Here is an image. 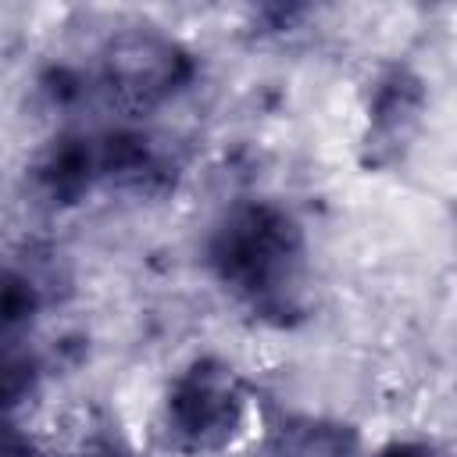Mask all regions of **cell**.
<instances>
[{
  "mask_svg": "<svg viewBox=\"0 0 457 457\" xmlns=\"http://www.w3.org/2000/svg\"><path fill=\"white\" fill-rule=\"evenodd\" d=\"M207 268L261 321L293 325L307 311V236L275 200L232 204L207 236Z\"/></svg>",
  "mask_w": 457,
  "mask_h": 457,
  "instance_id": "cell-1",
  "label": "cell"
},
{
  "mask_svg": "<svg viewBox=\"0 0 457 457\" xmlns=\"http://www.w3.org/2000/svg\"><path fill=\"white\" fill-rule=\"evenodd\" d=\"M196 75L193 54L157 32V29H129L118 32L100 50V89L125 111H154L175 100Z\"/></svg>",
  "mask_w": 457,
  "mask_h": 457,
  "instance_id": "cell-2",
  "label": "cell"
},
{
  "mask_svg": "<svg viewBox=\"0 0 457 457\" xmlns=\"http://www.w3.org/2000/svg\"><path fill=\"white\" fill-rule=\"evenodd\" d=\"M246 418V389L232 364L218 357L189 361L168 386L164 421L179 446L211 453L228 446Z\"/></svg>",
  "mask_w": 457,
  "mask_h": 457,
  "instance_id": "cell-3",
  "label": "cell"
},
{
  "mask_svg": "<svg viewBox=\"0 0 457 457\" xmlns=\"http://www.w3.org/2000/svg\"><path fill=\"white\" fill-rule=\"evenodd\" d=\"M36 186L46 200L54 204H79L86 200L96 186H104L100 175V150L96 136H57L39 157H36Z\"/></svg>",
  "mask_w": 457,
  "mask_h": 457,
  "instance_id": "cell-4",
  "label": "cell"
},
{
  "mask_svg": "<svg viewBox=\"0 0 457 457\" xmlns=\"http://www.w3.org/2000/svg\"><path fill=\"white\" fill-rule=\"evenodd\" d=\"M353 425L318 414H286L268 432V457H357Z\"/></svg>",
  "mask_w": 457,
  "mask_h": 457,
  "instance_id": "cell-5",
  "label": "cell"
},
{
  "mask_svg": "<svg viewBox=\"0 0 457 457\" xmlns=\"http://www.w3.org/2000/svg\"><path fill=\"white\" fill-rule=\"evenodd\" d=\"M425 111V86L407 68H389L371 93V139L375 146L407 143Z\"/></svg>",
  "mask_w": 457,
  "mask_h": 457,
  "instance_id": "cell-6",
  "label": "cell"
},
{
  "mask_svg": "<svg viewBox=\"0 0 457 457\" xmlns=\"http://www.w3.org/2000/svg\"><path fill=\"white\" fill-rule=\"evenodd\" d=\"M43 378L36 346L18 328H0V414L25 403Z\"/></svg>",
  "mask_w": 457,
  "mask_h": 457,
  "instance_id": "cell-7",
  "label": "cell"
},
{
  "mask_svg": "<svg viewBox=\"0 0 457 457\" xmlns=\"http://www.w3.org/2000/svg\"><path fill=\"white\" fill-rule=\"evenodd\" d=\"M39 311V289L11 268H0V328L25 332Z\"/></svg>",
  "mask_w": 457,
  "mask_h": 457,
  "instance_id": "cell-8",
  "label": "cell"
},
{
  "mask_svg": "<svg viewBox=\"0 0 457 457\" xmlns=\"http://www.w3.org/2000/svg\"><path fill=\"white\" fill-rule=\"evenodd\" d=\"M0 457H43V453L36 450V443L29 436H21L18 428L0 421Z\"/></svg>",
  "mask_w": 457,
  "mask_h": 457,
  "instance_id": "cell-9",
  "label": "cell"
},
{
  "mask_svg": "<svg viewBox=\"0 0 457 457\" xmlns=\"http://www.w3.org/2000/svg\"><path fill=\"white\" fill-rule=\"evenodd\" d=\"M375 457H436V450L432 446H425V443H389V446H382Z\"/></svg>",
  "mask_w": 457,
  "mask_h": 457,
  "instance_id": "cell-10",
  "label": "cell"
},
{
  "mask_svg": "<svg viewBox=\"0 0 457 457\" xmlns=\"http://www.w3.org/2000/svg\"><path fill=\"white\" fill-rule=\"evenodd\" d=\"M82 457H125V453H121L114 443H96V446H89Z\"/></svg>",
  "mask_w": 457,
  "mask_h": 457,
  "instance_id": "cell-11",
  "label": "cell"
}]
</instances>
